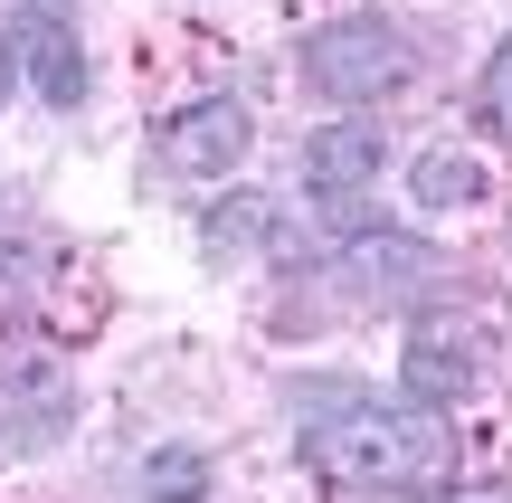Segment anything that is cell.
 Segmentation results:
<instances>
[{
    "mask_svg": "<svg viewBox=\"0 0 512 503\" xmlns=\"http://www.w3.org/2000/svg\"><path fill=\"white\" fill-rule=\"evenodd\" d=\"M304 466L342 494H427L437 503L465 466V437L446 409H418V399H351V409L304 428Z\"/></svg>",
    "mask_w": 512,
    "mask_h": 503,
    "instance_id": "6da1fadb",
    "label": "cell"
},
{
    "mask_svg": "<svg viewBox=\"0 0 512 503\" xmlns=\"http://www.w3.org/2000/svg\"><path fill=\"white\" fill-rule=\"evenodd\" d=\"M304 86L323 95V105L342 114H370L380 95H399L408 76H418V57H408V38L389 29V19H323V29L304 38Z\"/></svg>",
    "mask_w": 512,
    "mask_h": 503,
    "instance_id": "7a4b0ae2",
    "label": "cell"
},
{
    "mask_svg": "<svg viewBox=\"0 0 512 503\" xmlns=\"http://www.w3.org/2000/svg\"><path fill=\"white\" fill-rule=\"evenodd\" d=\"M484 352H494V323L484 314H418L408 323V352H399V390L418 409H446L456 418L484 380Z\"/></svg>",
    "mask_w": 512,
    "mask_h": 503,
    "instance_id": "3957f363",
    "label": "cell"
},
{
    "mask_svg": "<svg viewBox=\"0 0 512 503\" xmlns=\"http://www.w3.org/2000/svg\"><path fill=\"white\" fill-rule=\"evenodd\" d=\"M332 276H342L351 304H427V295H446L456 266H446L437 247H418V238H351L342 257H332Z\"/></svg>",
    "mask_w": 512,
    "mask_h": 503,
    "instance_id": "277c9868",
    "label": "cell"
},
{
    "mask_svg": "<svg viewBox=\"0 0 512 503\" xmlns=\"http://www.w3.org/2000/svg\"><path fill=\"white\" fill-rule=\"evenodd\" d=\"M247 152H256V124H247L238 95H200V105H181L162 124V171L171 181H228Z\"/></svg>",
    "mask_w": 512,
    "mask_h": 503,
    "instance_id": "5b68a950",
    "label": "cell"
},
{
    "mask_svg": "<svg viewBox=\"0 0 512 503\" xmlns=\"http://www.w3.org/2000/svg\"><path fill=\"white\" fill-rule=\"evenodd\" d=\"M380 162H389V133L370 124V114H342V124H323V133L304 143V190L332 209V219H351L361 190L380 181Z\"/></svg>",
    "mask_w": 512,
    "mask_h": 503,
    "instance_id": "8992f818",
    "label": "cell"
},
{
    "mask_svg": "<svg viewBox=\"0 0 512 503\" xmlns=\"http://www.w3.org/2000/svg\"><path fill=\"white\" fill-rule=\"evenodd\" d=\"M19 76L38 86V105H86V48H76V29L67 19H29L19 29Z\"/></svg>",
    "mask_w": 512,
    "mask_h": 503,
    "instance_id": "52a82bcc",
    "label": "cell"
},
{
    "mask_svg": "<svg viewBox=\"0 0 512 503\" xmlns=\"http://www.w3.org/2000/svg\"><path fill=\"white\" fill-rule=\"evenodd\" d=\"M408 190H418V209H437V219H446V209H475L494 181H484V162H475L465 143H437V152H418Z\"/></svg>",
    "mask_w": 512,
    "mask_h": 503,
    "instance_id": "ba28073f",
    "label": "cell"
},
{
    "mask_svg": "<svg viewBox=\"0 0 512 503\" xmlns=\"http://www.w3.org/2000/svg\"><path fill=\"white\" fill-rule=\"evenodd\" d=\"M143 503H209V456H200V447L143 456Z\"/></svg>",
    "mask_w": 512,
    "mask_h": 503,
    "instance_id": "9c48e42d",
    "label": "cell"
},
{
    "mask_svg": "<svg viewBox=\"0 0 512 503\" xmlns=\"http://www.w3.org/2000/svg\"><path fill=\"white\" fill-rule=\"evenodd\" d=\"M475 105H484V124H494L503 143H512V38H503L494 57H484V76H475Z\"/></svg>",
    "mask_w": 512,
    "mask_h": 503,
    "instance_id": "30bf717a",
    "label": "cell"
},
{
    "mask_svg": "<svg viewBox=\"0 0 512 503\" xmlns=\"http://www.w3.org/2000/svg\"><path fill=\"white\" fill-rule=\"evenodd\" d=\"M29 285H38V257H29L19 238H0V304H19Z\"/></svg>",
    "mask_w": 512,
    "mask_h": 503,
    "instance_id": "8fae6325",
    "label": "cell"
},
{
    "mask_svg": "<svg viewBox=\"0 0 512 503\" xmlns=\"http://www.w3.org/2000/svg\"><path fill=\"white\" fill-rule=\"evenodd\" d=\"M10 86H19V38H0V105H10Z\"/></svg>",
    "mask_w": 512,
    "mask_h": 503,
    "instance_id": "7c38bea8",
    "label": "cell"
},
{
    "mask_svg": "<svg viewBox=\"0 0 512 503\" xmlns=\"http://www.w3.org/2000/svg\"><path fill=\"white\" fill-rule=\"evenodd\" d=\"M437 503H512V485H484V494H437Z\"/></svg>",
    "mask_w": 512,
    "mask_h": 503,
    "instance_id": "4fadbf2b",
    "label": "cell"
}]
</instances>
